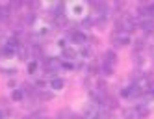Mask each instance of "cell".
I'll use <instances>...</instances> for the list:
<instances>
[{"label":"cell","mask_w":154,"mask_h":119,"mask_svg":"<svg viewBox=\"0 0 154 119\" xmlns=\"http://www.w3.org/2000/svg\"><path fill=\"white\" fill-rule=\"evenodd\" d=\"M102 71H104L106 77H109V74L113 73V65H109V63H102Z\"/></svg>","instance_id":"52a82bcc"},{"label":"cell","mask_w":154,"mask_h":119,"mask_svg":"<svg viewBox=\"0 0 154 119\" xmlns=\"http://www.w3.org/2000/svg\"><path fill=\"white\" fill-rule=\"evenodd\" d=\"M0 117H2V114H0Z\"/></svg>","instance_id":"4fadbf2b"},{"label":"cell","mask_w":154,"mask_h":119,"mask_svg":"<svg viewBox=\"0 0 154 119\" xmlns=\"http://www.w3.org/2000/svg\"><path fill=\"white\" fill-rule=\"evenodd\" d=\"M13 99H15V101H23V99H24V91H23V89H15V91H13Z\"/></svg>","instance_id":"ba28073f"},{"label":"cell","mask_w":154,"mask_h":119,"mask_svg":"<svg viewBox=\"0 0 154 119\" xmlns=\"http://www.w3.org/2000/svg\"><path fill=\"white\" fill-rule=\"evenodd\" d=\"M147 8H149V17L152 19V17H154V4H150V6H147Z\"/></svg>","instance_id":"8fae6325"},{"label":"cell","mask_w":154,"mask_h":119,"mask_svg":"<svg viewBox=\"0 0 154 119\" xmlns=\"http://www.w3.org/2000/svg\"><path fill=\"white\" fill-rule=\"evenodd\" d=\"M37 65H39V63H37V60H34V61H32V63H30V65H28V71H30V73H35V69H37Z\"/></svg>","instance_id":"9c48e42d"},{"label":"cell","mask_w":154,"mask_h":119,"mask_svg":"<svg viewBox=\"0 0 154 119\" xmlns=\"http://www.w3.org/2000/svg\"><path fill=\"white\" fill-rule=\"evenodd\" d=\"M143 47H145V41H143V39H139V41H137V43H136V50H137V52H139V50H141V49H143Z\"/></svg>","instance_id":"30bf717a"},{"label":"cell","mask_w":154,"mask_h":119,"mask_svg":"<svg viewBox=\"0 0 154 119\" xmlns=\"http://www.w3.org/2000/svg\"><path fill=\"white\" fill-rule=\"evenodd\" d=\"M50 86H52V89H61L63 86H65V82L61 80V78H52V82H50Z\"/></svg>","instance_id":"277c9868"},{"label":"cell","mask_w":154,"mask_h":119,"mask_svg":"<svg viewBox=\"0 0 154 119\" xmlns=\"http://www.w3.org/2000/svg\"><path fill=\"white\" fill-rule=\"evenodd\" d=\"M136 114H137L139 117H147V115H149V110H147L145 106H137V108H136Z\"/></svg>","instance_id":"8992f818"},{"label":"cell","mask_w":154,"mask_h":119,"mask_svg":"<svg viewBox=\"0 0 154 119\" xmlns=\"http://www.w3.org/2000/svg\"><path fill=\"white\" fill-rule=\"evenodd\" d=\"M8 15H9V8L0 6V20H8Z\"/></svg>","instance_id":"5b68a950"},{"label":"cell","mask_w":154,"mask_h":119,"mask_svg":"<svg viewBox=\"0 0 154 119\" xmlns=\"http://www.w3.org/2000/svg\"><path fill=\"white\" fill-rule=\"evenodd\" d=\"M72 119H85V117H80V115H72Z\"/></svg>","instance_id":"7c38bea8"},{"label":"cell","mask_w":154,"mask_h":119,"mask_svg":"<svg viewBox=\"0 0 154 119\" xmlns=\"http://www.w3.org/2000/svg\"><path fill=\"white\" fill-rule=\"evenodd\" d=\"M104 63H109V65H113V63H115V60H117V56H115V52L113 50H108L106 54H104Z\"/></svg>","instance_id":"3957f363"},{"label":"cell","mask_w":154,"mask_h":119,"mask_svg":"<svg viewBox=\"0 0 154 119\" xmlns=\"http://www.w3.org/2000/svg\"><path fill=\"white\" fill-rule=\"evenodd\" d=\"M113 45H115V47H126V45H130V37H128V36H123V34H121V36H115V37H113Z\"/></svg>","instance_id":"6da1fadb"},{"label":"cell","mask_w":154,"mask_h":119,"mask_svg":"<svg viewBox=\"0 0 154 119\" xmlns=\"http://www.w3.org/2000/svg\"><path fill=\"white\" fill-rule=\"evenodd\" d=\"M141 28H143V32H145V34H152V32H154V20H152V19L143 20V23H141Z\"/></svg>","instance_id":"7a4b0ae2"}]
</instances>
